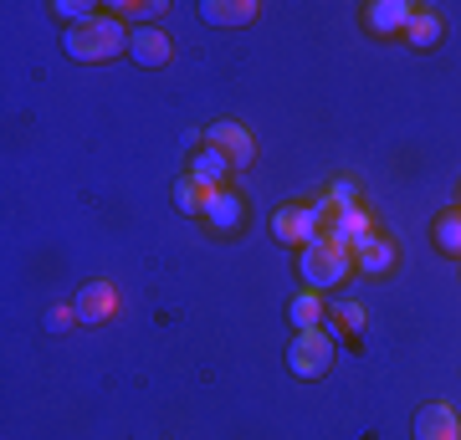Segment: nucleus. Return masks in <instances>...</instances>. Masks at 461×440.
I'll return each mask as SVG.
<instances>
[{
	"label": "nucleus",
	"mask_w": 461,
	"mask_h": 440,
	"mask_svg": "<svg viewBox=\"0 0 461 440\" xmlns=\"http://www.w3.org/2000/svg\"><path fill=\"white\" fill-rule=\"evenodd\" d=\"M411 16H415L411 0H375V5H364V26L375 36H405Z\"/></svg>",
	"instance_id": "obj_11"
},
{
	"label": "nucleus",
	"mask_w": 461,
	"mask_h": 440,
	"mask_svg": "<svg viewBox=\"0 0 461 440\" xmlns=\"http://www.w3.org/2000/svg\"><path fill=\"white\" fill-rule=\"evenodd\" d=\"M118 16H129L133 26H159V16H165V0H123V5H113Z\"/></svg>",
	"instance_id": "obj_19"
},
{
	"label": "nucleus",
	"mask_w": 461,
	"mask_h": 440,
	"mask_svg": "<svg viewBox=\"0 0 461 440\" xmlns=\"http://www.w3.org/2000/svg\"><path fill=\"white\" fill-rule=\"evenodd\" d=\"M456 205H461V200H456Z\"/></svg>",
	"instance_id": "obj_24"
},
{
	"label": "nucleus",
	"mask_w": 461,
	"mask_h": 440,
	"mask_svg": "<svg viewBox=\"0 0 461 440\" xmlns=\"http://www.w3.org/2000/svg\"><path fill=\"white\" fill-rule=\"evenodd\" d=\"M51 16H57L67 31H72V26H87V21H98V16H103V5H98V0H57V5H51Z\"/></svg>",
	"instance_id": "obj_18"
},
{
	"label": "nucleus",
	"mask_w": 461,
	"mask_h": 440,
	"mask_svg": "<svg viewBox=\"0 0 461 440\" xmlns=\"http://www.w3.org/2000/svg\"><path fill=\"white\" fill-rule=\"evenodd\" d=\"M375 236V220H369V211L364 205H354V211H333L329 215V226H323V241H339V246H364Z\"/></svg>",
	"instance_id": "obj_10"
},
{
	"label": "nucleus",
	"mask_w": 461,
	"mask_h": 440,
	"mask_svg": "<svg viewBox=\"0 0 461 440\" xmlns=\"http://www.w3.org/2000/svg\"><path fill=\"white\" fill-rule=\"evenodd\" d=\"M430 241H436V251H441V256H456L461 261V205H451V211L436 215Z\"/></svg>",
	"instance_id": "obj_17"
},
{
	"label": "nucleus",
	"mask_w": 461,
	"mask_h": 440,
	"mask_svg": "<svg viewBox=\"0 0 461 440\" xmlns=\"http://www.w3.org/2000/svg\"><path fill=\"white\" fill-rule=\"evenodd\" d=\"M62 51L72 57V62H113V57H129V26L118 16H108L103 11L98 21H87V26H72V31H62Z\"/></svg>",
	"instance_id": "obj_1"
},
{
	"label": "nucleus",
	"mask_w": 461,
	"mask_h": 440,
	"mask_svg": "<svg viewBox=\"0 0 461 440\" xmlns=\"http://www.w3.org/2000/svg\"><path fill=\"white\" fill-rule=\"evenodd\" d=\"M395 261H400V251H395V241H384V236H369L364 246H354V272H359V277H390Z\"/></svg>",
	"instance_id": "obj_13"
},
{
	"label": "nucleus",
	"mask_w": 461,
	"mask_h": 440,
	"mask_svg": "<svg viewBox=\"0 0 461 440\" xmlns=\"http://www.w3.org/2000/svg\"><path fill=\"white\" fill-rule=\"evenodd\" d=\"M441 36H446L441 16H436V11H426V5H415L411 26H405V41H411L415 51H430V47H441Z\"/></svg>",
	"instance_id": "obj_15"
},
{
	"label": "nucleus",
	"mask_w": 461,
	"mask_h": 440,
	"mask_svg": "<svg viewBox=\"0 0 461 440\" xmlns=\"http://www.w3.org/2000/svg\"><path fill=\"white\" fill-rule=\"evenodd\" d=\"M72 323H77V308H51V312H47V328H51V333H67Z\"/></svg>",
	"instance_id": "obj_23"
},
{
	"label": "nucleus",
	"mask_w": 461,
	"mask_h": 440,
	"mask_svg": "<svg viewBox=\"0 0 461 440\" xmlns=\"http://www.w3.org/2000/svg\"><path fill=\"white\" fill-rule=\"evenodd\" d=\"M364 323H369V312H364V302H339V328H344L348 338H359Z\"/></svg>",
	"instance_id": "obj_21"
},
{
	"label": "nucleus",
	"mask_w": 461,
	"mask_h": 440,
	"mask_svg": "<svg viewBox=\"0 0 461 440\" xmlns=\"http://www.w3.org/2000/svg\"><path fill=\"white\" fill-rule=\"evenodd\" d=\"M200 220H211L215 236H236L241 230V220H247V200H241V190H205V215Z\"/></svg>",
	"instance_id": "obj_6"
},
{
	"label": "nucleus",
	"mask_w": 461,
	"mask_h": 440,
	"mask_svg": "<svg viewBox=\"0 0 461 440\" xmlns=\"http://www.w3.org/2000/svg\"><path fill=\"white\" fill-rule=\"evenodd\" d=\"M297 277L308 282L313 292H323V287H339V282L354 277V251L318 236L313 246H303V251H297Z\"/></svg>",
	"instance_id": "obj_2"
},
{
	"label": "nucleus",
	"mask_w": 461,
	"mask_h": 440,
	"mask_svg": "<svg viewBox=\"0 0 461 440\" xmlns=\"http://www.w3.org/2000/svg\"><path fill=\"white\" fill-rule=\"evenodd\" d=\"M333 211H339V205H333L329 195L313 200V205H277V211H272V236H277L282 246L303 251V246H313L318 236H323Z\"/></svg>",
	"instance_id": "obj_3"
},
{
	"label": "nucleus",
	"mask_w": 461,
	"mask_h": 440,
	"mask_svg": "<svg viewBox=\"0 0 461 440\" xmlns=\"http://www.w3.org/2000/svg\"><path fill=\"white\" fill-rule=\"evenodd\" d=\"M287 323H293V333L323 328V297H318L313 287H303V292H293V302H287Z\"/></svg>",
	"instance_id": "obj_16"
},
{
	"label": "nucleus",
	"mask_w": 461,
	"mask_h": 440,
	"mask_svg": "<svg viewBox=\"0 0 461 440\" xmlns=\"http://www.w3.org/2000/svg\"><path fill=\"white\" fill-rule=\"evenodd\" d=\"M175 211H180V215H205V190H200L190 175L175 180Z\"/></svg>",
	"instance_id": "obj_20"
},
{
	"label": "nucleus",
	"mask_w": 461,
	"mask_h": 440,
	"mask_svg": "<svg viewBox=\"0 0 461 440\" xmlns=\"http://www.w3.org/2000/svg\"><path fill=\"white\" fill-rule=\"evenodd\" d=\"M415 440H461V420L456 409L446 405V400H430V405L415 409Z\"/></svg>",
	"instance_id": "obj_9"
},
{
	"label": "nucleus",
	"mask_w": 461,
	"mask_h": 440,
	"mask_svg": "<svg viewBox=\"0 0 461 440\" xmlns=\"http://www.w3.org/2000/svg\"><path fill=\"white\" fill-rule=\"evenodd\" d=\"M200 16L211 26H251L262 16V5L257 0H200Z\"/></svg>",
	"instance_id": "obj_14"
},
{
	"label": "nucleus",
	"mask_w": 461,
	"mask_h": 440,
	"mask_svg": "<svg viewBox=\"0 0 461 440\" xmlns=\"http://www.w3.org/2000/svg\"><path fill=\"white\" fill-rule=\"evenodd\" d=\"M339 359V348H333V333L329 328H308V333H293L287 343V374L293 379H323Z\"/></svg>",
	"instance_id": "obj_4"
},
{
	"label": "nucleus",
	"mask_w": 461,
	"mask_h": 440,
	"mask_svg": "<svg viewBox=\"0 0 461 440\" xmlns=\"http://www.w3.org/2000/svg\"><path fill=\"white\" fill-rule=\"evenodd\" d=\"M205 144L221 148V154L230 159V169H247V164L257 159V139H251L241 123H230V118H221V123H211V129H205Z\"/></svg>",
	"instance_id": "obj_5"
},
{
	"label": "nucleus",
	"mask_w": 461,
	"mask_h": 440,
	"mask_svg": "<svg viewBox=\"0 0 461 440\" xmlns=\"http://www.w3.org/2000/svg\"><path fill=\"white\" fill-rule=\"evenodd\" d=\"M129 57L154 72V67H165L175 57V41H169L165 26H129Z\"/></svg>",
	"instance_id": "obj_7"
},
{
	"label": "nucleus",
	"mask_w": 461,
	"mask_h": 440,
	"mask_svg": "<svg viewBox=\"0 0 461 440\" xmlns=\"http://www.w3.org/2000/svg\"><path fill=\"white\" fill-rule=\"evenodd\" d=\"M185 175L200 184V190H226V180H230V159L221 154V148H195L190 154V164H185Z\"/></svg>",
	"instance_id": "obj_12"
},
{
	"label": "nucleus",
	"mask_w": 461,
	"mask_h": 440,
	"mask_svg": "<svg viewBox=\"0 0 461 440\" xmlns=\"http://www.w3.org/2000/svg\"><path fill=\"white\" fill-rule=\"evenodd\" d=\"M77 323L83 328H103V323H113V312H118V292H113V282H87L83 292H77Z\"/></svg>",
	"instance_id": "obj_8"
},
{
	"label": "nucleus",
	"mask_w": 461,
	"mask_h": 440,
	"mask_svg": "<svg viewBox=\"0 0 461 440\" xmlns=\"http://www.w3.org/2000/svg\"><path fill=\"white\" fill-rule=\"evenodd\" d=\"M329 200L339 205V211H354V205H359V190H354V180H333L329 184Z\"/></svg>",
	"instance_id": "obj_22"
}]
</instances>
